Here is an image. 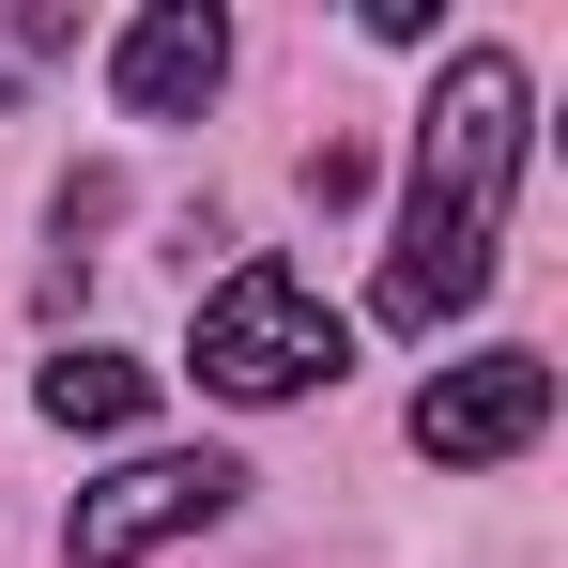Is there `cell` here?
Instances as JSON below:
<instances>
[{
    "label": "cell",
    "instance_id": "obj_5",
    "mask_svg": "<svg viewBox=\"0 0 568 568\" xmlns=\"http://www.w3.org/2000/svg\"><path fill=\"white\" fill-rule=\"evenodd\" d=\"M215 78H231V16H215V0H154V16H123V47H108V93L139 108V123L215 108Z\"/></svg>",
    "mask_w": 568,
    "mask_h": 568
},
{
    "label": "cell",
    "instance_id": "obj_1",
    "mask_svg": "<svg viewBox=\"0 0 568 568\" xmlns=\"http://www.w3.org/2000/svg\"><path fill=\"white\" fill-rule=\"evenodd\" d=\"M523 108H538V78H523L507 47H462V62H446V93H430V123H415V215H399L384 292H369L399 338H430L446 307L491 292L507 185H523Z\"/></svg>",
    "mask_w": 568,
    "mask_h": 568
},
{
    "label": "cell",
    "instance_id": "obj_3",
    "mask_svg": "<svg viewBox=\"0 0 568 568\" xmlns=\"http://www.w3.org/2000/svg\"><path fill=\"white\" fill-rule=\"evenodd\" d=\"M231 491H246V476L215 462V446H154V462H123V476H93V491H78L62 554H78V568H139V554H170V538H200Z\"/></svg>",
    "mask_w": 568,
    "mask_h": 568
},
{
    "label": "cell",
    "instance_id": "obj_4",
    "mask_svg": "<svg viewBox=\"0 0 568 568\" xmlns=\"http://www.w3.org/2000/svg\"><path fill=\"white\" fill-rule=\"evenodd\" d=\"M554 430V369L538 354H462V369H430V399H415V446L430 462H523Z\"/></svg>",
    "mask_w": 568,
    "mask_h": 568
},
{
    "label": "cell",
    "instance_id": "obj_2",
    "mask_svg": "<svg viewBox=\"0 0 568 568\" xmlns=\"http://www.w3.org/2000/svg\"><path fill=\"white\" fill-rule=\"evenodd\" d=\"M338 354H354V323L292 262H231L200 292V384L215 399H307V384H338Z\"/></svg>",
    "mask_w": 568,
    "mask_h": 568
},
{
    "label": "cell",
    "instance_id": "obj_6",
    "mask_svg": "<svg viewBox=\"0 0 568 568\" xmlns=\"http://www.w3.org/2000/svg\"><path fill=\"white\" fill-rule=\"evenodd\" d=\"M31 399H47L62 430H123V415L154 399V369H139V354H47V384H31Z\"/></svg>",
    "mask_w": 568,
    "mask_h": 568
}]
</instances>
